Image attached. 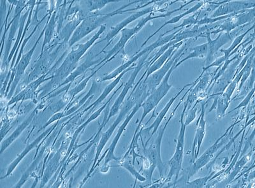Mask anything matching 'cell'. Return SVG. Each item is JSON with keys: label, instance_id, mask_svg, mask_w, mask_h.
Masks as SVG:
<instances>
[{"label": "cell", "instance_id": "6", "mask_svg": "<svg viewBox=\"0 0 255 188\" xmlns=\"http://www.w3.org/2000/svg\"><path fill=\"white\" fill-rule=\"evenodd\" d=\"M183 112L181 113V128H180L179 134L177 138L176 148H175V153L171 159L168 162V166L170 167L169 172L168 176L165 179V182H170L173 178H175V182L177 183L178 181L180 172L183 169V163L184 158V139H185V134L186 127L185 123H184V117L185 115L186 109H187L188 104L186 101L184 103Z\"/></svg>", "mask_w": 255, "mask_h": 188}, {"label": "cell", "instance_id": "28", "mask_svg": "<svg viewBox=\"0 0 255 188\" xmlns=\"http://www.w3.org/2000/svg\"><path fill=\"white\" fill-rule=\"evenodd\" d=\"M119 163L120 167L124 168L131 174L132 176L135 178L136 181H140V182H145L147 180L145 176L141 175V174L135 169L134 164L131 162L129 155L124 156L122 159L118 162Z\"/></svg>", "mask_w": 255, "mask_h": 188}, {"label": "cell", "instance_id": "5", "mask_svg": "<svg viewBox=\"0 0 255 188\" xmlns=\"http://www.w3.org/2000/svg\"><path fill=\"white\" fill-rule=\"evenodd\" d=\"M106 26L102 25L97 33L93 37L89 40L87 42L83 44H78L75 46L69 54H68L65 60L61 65V67L56 70L54 76L60 78V79L65 78L68 74L73 71L76 67L77 63L79 62L80 59L83 57L84 54L86 53L90 47H92L93 44L99 39L100 35L106 31ZM62 80V79H61Z\"/></svg>", "mask_w": 255, "mask_h": 188}, {"label": "cell", "instance_id": "25", "mask_svg": "<svg viewBox=\"0 0 255 188\" xmlns=\"http://www.w3.org/2000/svg\"><path fill=\"white\" fill-rule=\"evenodd\" d=\"M207 52H208V45L207 43L200 45H197V46L190 47L189 48L186 54H188V55L186 56L184 59L180 60L178 63L175 65V69L179 67L182 63L186 62L190 59L192 58H204L206 57Z\"/></svg>", "mask_w": 255, "mask_h": 188}, {"label": "cell", "instance_id": "7", "mask_svg": "<svg viewBox=\"0 0 255 188\" xmlns=\"http://www.w3.org/2000/svg\"><path fill=\"white\" fill-rule=\"evenodd\" d=\"M179 60H177L175 62L174 65L172 66L171 69L168 71L158 87L147 96V98L142 103V106H141L143 108L142 115L137 127H136L135 134H136L138 131H139L141 124H142L143 119L147 116V115L149 114L152 110L156 111V106H158L161 99L167 94L168 92L171 89L172 86L170 85L168 81H169L172 72L175 69V65L179 62Z\"/></svg>", "mask_w": 255, "mask_h": 188}, {"label": "cell", "instance_id": "11", "mask_svg": "<svg viewBox=\"0 0 255 188\" xmlns=\"http://www.w3.org/2000/svg\"><path fill=\"white\" fill-rule=\"evenodd\" d=\"M145 99L146 98H142L140 99L139 101H138V102L136 104L135 106H134L130 114L128 115L127 118L125 119L124 123H123L122 125L120 127L119 130L118 131L117 134L115 136L113 141L112 142L110 147H109L108 150L105 152L103 156H102L100 160L98 161L97 164H96L95 168L97 167V166H99L100 163L102 162V160L105 158L103 167L100 169V172H101L102 173H107V172H108L109 168H110V166H109V163L112 162V161L118 162V161L120 160L119 158L116 157L115 155L116 146H117L118 142H119L120 138L122 137V135H123V133H124L125 129H126L128 124L129 122L131 121V119L133 118V117L135 115L136 112L140 109V108L142 106V103L144 101Z\"/></svg>", "mask_w": 255, "mask_h": 188}, {"label": "cell", "instance_id": "14", "mask_svg": "<svg viewBox=\"0 0 255 188\" xmlns=\"http://www.w3.org/2000/svg\"><path fill=\"white\" fill-rule=\"evenodd\" d=\"M254 19L255 8L241 11L225 19L224 22L218 26L217 28L211 31L210 35L231 32L234 29L238 28L239 27L251 23L252 21H254Z\"/></svg>", "mask_w": 255, "mask_h": 188}, {"label": "cell", "instance_id": "21", "mask_svg": "<svg viewBox=\"0 0 255 188\" xmlns=\"http://www.w3.org/2000/svg\"><path fill=\"white\" fill-rule=\"evenodd\" d=\"M48 74H44L37 80L34 81V82L29 84V85L25 88L19 94H18L17 96L13 97L11 100L9 101L8 105H12L13 103H17L18 101L20 100H26V99H31L33 98L35 93L36 92V89H37L38 86L41 85L44 81L49 80V79L52 78H47Z\"/></svg>", "mask_w": 255, "mask_h": 188}, {"label": "cell", "instance_id": "17", "mask_svg": "<svg viewBox=\"0 0 255 188\" xmlns=\"http://www.w3.org/2000/svg\"><path fill=\"white\" fill-rule=\"evenodd\" d=\"M208 101L209 99H207L206 102L202 103L201 112L197 121V130H196L195 136L193 140L192 149H191V164L199 158L200 148L206 136V121L205 119V112H206V104L208 103Z\"/></svg>", "mask_w": 255, "mask_h": 188}, {"label": "cell", "instance_id": "4", "mask_svg": "<svg viewBox=\"0 0 255 188\" xmlns=\"http://www.w3.org/2000/svg\"><path fill=\"white\" fill-rule=\"evenodd\" d=\"M183 7H184L183 5V6H181L179 9H176V10L171 11V12L163 13L162 15H157V16H152V13H149L147 17L141 19L140 21L138 22V23L136 24L135 27H133V28H125L123 29V30L121 31L122 35H121L119 41L115 45L113 49L108 52L106 57H105L103 60L101 61V62H100L99 64H98L97 67L99 65H102V63H103V65L101 66V67H104L107 63L115 59L116 56H117L120 52L124 51L125 47L126 46L128 42L134 35H135L136 33L139 32L141 29L146 25L148 22L151 21V20L158 19V18L159 19V18L169 16L172 13L181 10Z\"/></svg>", "mask_w": 255, "mask_h": 188}, {"label": "cell", "instance_id": "8", "mask_svg": "<svg viewBox=\"0 0 255 188\" xmlns=\"http://www.w3.org/2000/svg\"><path fill=\"white\" fill-rule=\"evenodd\" d=\"M243 119L244 117H241V115H239V116L237 117L235 122L227 128L224 134L221 136L219 139L216 140L213 146L209 147L199 158H197L195 162L191 164V166L187 169V171H186V174H187V176H186V178H187L188 181L187 182L190 181V179L192 178L195 174H197L200 170H201L202 168L206 167L207 164L210 163L214 156H215V154L218 151V149H220V147L225 143V138L227 137L229 133H231L232 131H233L234 128L236 126V124L240 123Z\"/></svg>", "mask_w": 255, "mask_h": 188}, {"label": "cell", "instance_id": "15", "mask_svg": "<svg viewBox=\"0 0 255 188\" xmlns=\"http://www.w3.org/2000/svg\"><path fill=\"white\" fill-rule=\"evenodd\" d=\"M250 24L251 23L239 27V28L235 31V33L232 32V31L230 33H221L215 40L211 39L210 33H207L206 37L207 40V45H208V52H207L206 56V67L207 66L211 65V63L215 60V54L217 53L218 51H220L221 47L227 44V43L231 42V40L233 39L234 36H235L237 33H238L239 31L243 30V28H245L246 26H248V25Z\"/></svg>", "mask_w": 255, "mask_h": 188}, {"label": "cell", "instance_id": "9", "mask_svg": "<svg viewBox=\"0 0 255 188\" xmlns=\"http://www.w3.org/2000/svg\"><path fill=\"white\" fill-rule=\"evenodd\" d=\"M197 39H195V38H192V39H189L187 42H184V44L182 45L183 47L179 50H177L174 54H173L161 69L154 72L153 74L149 76V78L143 79V81L147 86V91L149 94H151L158 87L168 71L174 65L175 62L177 60H181L183 56L185 55L186 52L190 48L189 46H190L191 42L195 41Z\"/></svg>", "mask_w": 255, "mask_h": 188}, {"label": "cell", "instance_id": "16", "mask_svg": "<svg viewBox=\"0 0 255 188\" xmlns=\"http://www.w3.org/2000/svg\"><path fill=\"white\" fill-rule=\"evenodd\" d=\"M159 3H160V2L156 3L153 6L143 9L142 10L138 11V12L131 14L130 16L127 17V19H125L124 21L121 22L120 23L116 25V26L112 27L108 35H106V37H105L103 40H100V42H98V44L102 41H107L108 43V44L104 47L103 50H102L99 54L104 52V50L111 44L112 40L114 39V38H115L118 33L121 32L123 29L126 28L128 25L130 24L131 22L135 21V20L138 19V18L142 17L143 15H147L148 13L149 14V13H152V12H157V11H160L157 10V8H159V6L161 4H159ZM160 12H162V11H160Z\"/></svg>", "mask_w": 255, "mask_h": 188}, {"label": "cell", "instance_id": "30", "mask_svg": "<svg viewBox=\"0 0 255 188\" xmlns=\"http://www.w3.org/2000/svg\"><path fill=\"white\" fill-rule=\"evenodd\" d=\"M252 155V152H250L248 155L244 156L240 160H239L238 162L236 163L233 172L229 175V179H228L227 180V183L229 184V183L232 182V181L234 180V178H235L236 176L241 172V170L243 169V167L247 164L248 161L250 160Z\"/></svg>", "mask_w": 255, "mask_h": 188}, {"label": "cell", "instance_id": "26", "mask_svg": "<svg viewBox=\"0 0 255 188\" xmlns=\"http://www.w3.org/2000/svg\"><path fill=\"white\" fill-rule=\"evenodd\" d=\"M36 110H34L31 115L28 117V119L24 121L18 127L16 130L12 133V135L8 138L7 139L4 140V141L1 142V154L3 153L4 151L12 143L14 140L17 139L19 136L21 134L22 131H23L26 127H28L29 123H31L32 119H33L34 116L35 115Z\"/></svg>", "mask_w": 255, "mask_h": 188}, {"label": "cell", "instance_id": "32", "mask_svg": "<svg viewBox=\"0 0 255 188\" xmlns=\"http://www.w3.org/2000/svg\"><path fill=\"white\" fill-rule=\"evenodd\" d=\"M214 175H215V172H212L210 175L204 177V178L197 179V180L190 181V182L189 181L187 182V187L193 188H204Z\"/></svg>", "mask_w": 255, "mask_h": 188}, {"label": "cell", "instance_id": "34", "mask_svg": "<svg viewBox=\"0 0 255 188\" xmlns=\"http://www.w3.org/2000/svg\"><path fill=\"white\" fill-rule=\"evenodd\" d=\"M255 94V88H253L251 91L247 94L245 98H244L242 102H241L238 106H237L236 107L233 108L231 111H230L229 113H231L235 111L236 110L240 109L241 108H245L248 105H249L250 101H251V99L252 97L254 96Z\"/></svg>", "mask_w": 255, "mask_h": 188}, {"label": "cell", "instance_id": "13", "mask_svg": "<svg viewBox=\"0 0 255 188\" xmlns=\"http://www.w3.org/2000/svg\"><path fill=\"white\" fill-rule=\"evenodd\" d=\"M45 30V26L44 28V30L41 33L39 37L38 38V40H36L35 45H33V47H32L31 50H29L28 53L24 54L22 56L19 62L13 68L12 73L10 75V80L9 81L8 88L5 93L6 95H7V98H10V97L12 96V94H14L15 88L17 87L18 83H19L22 75L24 74L25 70H26V68L28 67L29 63H30L34 51H35L41 37L44 35Z\"/></svg>", "mask_w": 255, "mask_h": 188}, {"label": "cell", "instance_id": "33", "mask_svg": "<svg viewBox=\"0 0 255 188\" xmlns=\"http://www.w3.org/2000/svg\"><path fill=\"white\" fill-rule=\"evenodd\" d=\"M200 103L199 100L196 101L194 105L191 107L190 109L188 110L187 114H186V118L185 121V124L186 126L189 125L190 123H192L197 116V104Z\"/></svg>", "mask_w": 255, "mask_h": 188}, {"label": "cell", "instance_id": "23", "mask_svg": "<svg viewBox=\"0 0 255 188\" xmlns=\"http://www.w3.org/2000/svg\"><path fill=\"white\" fill-rule=\"evenodd\" d=\"M184 44V41L181 42L177 43V44L173 45L172 47H169V48H168L167 51L162 54V55L159 56L158 60H157L153 64H152L147 67V74L146 76L145 77V79L149 78V76H151L152 74H153L154 72H155L157 70L161 69L164 64L167 62V61L170 58V56H171L173 54H174L175 52L179 49V47L182 46Z\"/></svg>", "mask_w": 255, "mask_h": 188}, {"label": "cell", "instance_id": "22", "mask_svg": "<svg viewBox=\"0 0 255 188\" xmlns=\"http://www.w3.org/2000/svg\"><path fill=\"white\" fill-rule=\"evenodd\" d=\"M57 124H55L52 128H49V130H47L46 131H45L44 133H43L42 135L38 137L37 139L34 140L33 142L31 144L28 145V146L25 148L24 150L22 152L21 154H20L19 156H17V158L13 161V162L9 165V167L7 169V172H6V175L4 176V178H6V177H8L12 174L13 171H14L16 167H17V165L19 164V163L21 162V160L23 159V158L29 153V152L32 150V149L35 148L39 142L42 140L46 135H49V133H51V131L54 130Z\"/></svg>", "mask_w": 255, "mask_h": 188}, {"label": "cell", "instance_id": "18", "mask_svg": "<svg viewBox=\"0 0 255 188\" xmlns=\"http://www.w3.org/2000/svg\"><path fill=\"white\" fill-rule=\"evenodd\" d=\"M255 1H225V3L221 4L212 14L209 15L210 18H216L231 13L241 12V11L248 10L255 8Z\"/></svg>", "mask_w": 255, "mask_h": 188}, {"label": "cell", "instance_id": "31", "mask_svg": "<svg viewBox=\"0 0 255 188\" xmlns=\"http://www.w3.org/2000/svg\"><path fill=\"white\" fill-rule=\"evenodd\" d=\"M118 1H113V0H105V1H88L86 2V4L88 7V12H92L95 10H99L106 6L107 4L113 3Z\"/></svg>", "mask_w": 255, "mask_h": 188}, {"label": "cell", "instance_id": "20", "mask_svg": "<svg viewBox=\"0 0 255 188\" xmlns=\"http://www.w3.org/2000/svg\"><path fill=\"white\" fill-rule=\"evenodd\" d=\"M193 84H194V82L187 84V85L184 86V87L179 91V93H177L174 96H173L172 98L168 101V102L166 104L165 107H164L163 109L161 110V112L159 113L158 116L156 117L155 121H154V123H152V125L148 127V128L143 129V130L142 129V130L138 131H140V133H144L145 137H146L147 135L149 136V138H148L146 143L145 144V146H147L148 143H149L150 140H151L152 137H153L154 135L156 133V131H158L159 127L160 126L163 119L165 118V115H167L168 110H170V107H171L172 104L174 103L175 99L177 98V97H178L179 95L183 93V91L185 90L186 88L190 87V86H192Z\"/></svg>", "mask_w": 255, "mask_h": 188}, {"label": "cell", "instance_id": "10", "mask_svg": "<svg viewBox=\"0 0 255 188\" xmlns=\"http://www.w3.org/2000/svg\"><path fill=\"white\" fill-rule=\"evenodd\" d=\"M183 29H179L177 30L174 31V33L170 34L167 36H163L162 35L159 36L158 40H156L155 42L145 47L143 49L142 51L138 52L135 55H134L133 57L129 58V60H128L126 63H124L120 67L117 68L115 71L111 72L108 76L104 77L103 78H99V80H98V82H104V81L112 80V79H116L119 75L122 73L123 72L127 70L128 68L131 67V65L135 64V63L142 56H144L145 54H150L152 51H153L154 49L158 48L159 47H162L164 45L167 44L168 42H169L170 40L174 38L175 34L178 33L179 31L182 30Z\"/></svg>", "mask_w": 255, "mask_h": 188}, {"label": "cell", "instance_id": "1", "mask_svg": "<svg viewBox=\"0 0 255 188\" xmlns=\"http://www.w3.org/2000/svg\"><path fill=\"white\" fill-rule=\"evenodd\" d=\"M146 74L147 70L145 69V71L144 73H143V76L141 77L140 80L136 83L133 91H132L130 94H129L128 98L125 101L124 106L121 108L120 114L118 115L117 118H116L113 124H112L110 128L108 129V131L102 134L101 139H100L99 145H98L97 146V153H96L93 167L90 172H89L87 177L84 179L83 185L90 178L92 172L95 171L96 164H97V161L99 160L100 154H101L102 150H103L105 146H106L107 142L110 139L112 135L115 132L116 128L122 123L123 120H124L125 117L127 116V115L128 114L129 111L131 110L132 108L135 106L136 104L139 101L140 99L142 98H147V96L150 94L149 92L147 91V86L145 85L144 81H143V79H144L145 77L146 76Z\"/></svg>", "mask_w": 255, "mask_h": 188}, {"label": "cell", "instance_id": "3", "mask_svg": "<svg viewBox=\"0 0 255 188\" xmlns=\"http://www.w3.org/2000/svg\"><path fill=\"white\" fill-rule=\"evenodd\" d=\"M135 2H137V1L132 2V3L123 6L117 10L114 11L113 12L106 13V14H102V13H90V14L87 15V16L84 18L83 21L81 22V24L79 25L76 30L73 33V35L68 40V45L70 47L74 46L75 44L83 39L86 36L92 33V31L95 30L99 27H101L107 20L114 16V15L122 14V13L125 12H129V10H128L125 11L122 10L125 7H128V6L135 3Z\"/></svg>", "mask_w": 255, "mask_h": 188}, {"label": "cell", "instance_id": "27", "mask_svg": "<svg viewBox=\"0 0 255 188\" xmlns=\"http://www.w3.org/2000/svg\"><path fill=\"white\" fill-rule=\"evenodd\" d=\"M254 57L255 54L254 51L251 54V56H250V58H248L247 63H246L245 67L243 68L244 73L242 78L241 79L240 83L239 84L238 90H236V96L231 98V101L235 100L236 97L238 96L243 86L245 85L248 78H250L253 67H254Z\"/></svg>", "mask_w": 255, "mask_h": 188}, {"label": "cell", "instance_id": "19", "mask_svg": "<svg viewBox=\"0 0 255 188\" xmlns=\"http://www.w3.org/2000/svg\"><path fill=\"white\" fill-rule=\"evenodd\" d=\"M255 27L254 24H253L252 28H250L248 29L247 31L245 33L241 34V35L238 36V37H236L235 39H234L233 42H232L231 47L227 49H221L220 52L223 53V56L222 57H220L218 59H215V60L214 61L213 63H211V65L207 66V67L203 68V71H202L201 75H204L205 72L207 71V70L211 69L212 67H221L225 61L229 60L230 58L234 54L237 53V51H239V48H241L242 47V45L245 44V43L247 42V41L244 42L242 43V41L244 39V38L246 37V35H247L250 31H251L254 29ZM251 38V37H250Z\"/></svg>", "mask_w": 255, "mask_h": 188}, {"label": "cell", "instance_id": "29", "mask_svg": "<svg viewBox=\"0 0 255 188\" xmlns=\"http://www.w3.org/2000/svg\"><path fill=\"white\" fill-rule=\"evenodd\" d=\"M56 11L53 12L51 15V12L49 13V20H48L47 24L45 25V37L44 43H43L42 53L44 52L45 45L49 44L51 41L52 34L54 33V29H55L56 23L57 21Z\"/></svg>", "mask_w": 255, "mask_h": 188}, {"label": "cell", "instance_id": "2", "mask_svg": "<svg viewBox=\"0 0 255 188\" xmlns=\"http://www.w3.org/2000/svg\"><path fill=\"white\" fill-rule=\"evenodd\" d=\"M195 85V84L194 83L193 85L190 86V89L188 90L187 92L184 94V96L180 99L179 103L177 104L174 110H173L171 114H170V116L168 117L167 122H166L164 125L159 127V131L158 130L155 134H154L156 135V137L154 138V140H152L149 147H147V146H145L143 142L142 136L141 135L139 136L141 141H142L143 157L146 158V159L149 161L150 164H151V173L153 174L154 170L157 168V169H158L160 178H162L164 176V172L166 171V166L165 164H163L161 154V143H162L164 133H165L166 128H167L168 124H169L170 121H171L172 117H174L177 108H178L179 105L183 103L184 98H185L186 95L189 94V92H190L191 88Z\"/></svg>", "mask_w": 255, "mask_h": 188}, {"label": "cell", "instance_id": "12", "mask_svg": "<svg viewBox=\"0 0 255 188\" xmlns=\"http://www.w3.org/2000/svg\"><path fill=\"white\" fill-rule=\"evenodd\" d=\"M149 55V54H147L146 55H145L144 57L141 59L139 63H138V65L135 67L133 73H132L131 76L129 77V80L124 85V89H123L119 96L116 99L115 102L114 103L113 106H112L110 112H109L108 115H105L103 123H102L101 126H100V130L98 133L100 132L102 129H103L104 127L106 126L107 123H108L111 117L115 116L118 112V111L120 110L122 104L124 102L125 98H126L128 92H129V90H130L131 88H133V86L134 85V83H135V79L138 74H139L140 70H142L143 67H145V66L147 65L148 62H149V58H148L147 60L148 56Z\"/></svg>", "mask_w": 255, "mask_h": 188}, {"label": "cell", "instance_id": "24", "mask_svg": "<svg viewBox=\"0 0 255 188\" xmlns=\"http://www.w3.org/2000/svg\"><path fill=\"white\" fill-rule=\"evenodd\" d=\"M204 3L205 1H200L197 4H196L194 6H193V7H191L190 9H189L188 10L186 11V12H184V13H181V14H180L179 15H177V16H175L172 18V19L168 20V21L165 22V23H164L162 25V26L160 27V28H159L158 29H157L155 32H154L153 34H152V35L150 36V37H148L147 39L145 40V41L143 43V44L141 45V47L144 46V45L146 44V43L148 41H149V40L151 39V38L153 37L154 36H155L156 34L159 32V31L161 30V29H163V27L167 26V25L168 24L176 23V22H179L180 20L182 19V18H184V17L186 16V15L190 14V13L197 12L198 10H199L201 8L202 6H204Z\"/></svg>", "mask_w": 255, "mask_h": 188}]
</instances>
